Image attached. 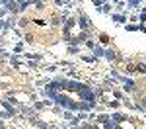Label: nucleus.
Returning <instances> with one entry per match:
<instances>
[{
    "label": "nucleus",
    "mask_w": 146,
    "mask_h": 129,
    "mask_svg": "<svg viewBox=\"0 0 146 129\" xmlns=\"http://www.w3.org/2000/svg\"><path fill=\"white\" fill-rule=\"evenodd\" d=\"M27 23H29L27 18H20V20H18V25H27Z\"/></svg>",
    "instance_id": "obj_29"
},
{
    "label": "nucleus",
    "mask_w": 146,
    "mask_h": 129,
    "mask_svg": "<svg viewBox=\"0 0 146 129\" xmlns=\"http://www.w3.org/2000/svg\"><path fill=\"white\" fill-rule=\"evenodd\" d=\"M119 106H121V102H119V100H111V102H109V104H107V108H119Z\"/></svg>",
    "instance_id": "obj_26"
},
{
    "label": "nucleus",
    "mask_w": 146,
    "mask_h": 129,
    "mask_svg": "<svg viewBox=\"0 0 146 129\" xmlns=\"http://www.w3.org/2000/svg\"><path fill=\"white\" fill-rule=\"evenodd\" d=\"M98 12H100V14H105V16H111V14H113V4H111V2H105Z\"/></svg>",
    "instance_id": "obj_9"
},
{
    "label": "nucleus",
    "mask_w": 146,
    "mask_h": 129,
    "mask_svg": "<svg viewBox=\"0 0 146 129\" xmlns=\"http://www.w3.org/2000/svg\"><path fill=\"white\" fill-rule=\"evenodd\" d=\"M107 121H111V116H109V114H100V116L96 117V123H98V125H103V123H107Z\"/></svg>",
    "instance_id": "obj_11"
},
{
    "label": "nucleus",
    "mask_w": 146,
    "mask_h": 129,
    "mask_svg": "<svg viewBox=\"0 0 146 129\" xmlns=\"http://www.w3.org/2000/svg\"><path fill=\"white\" fill-rule=\"evenodd\" d=\"M129 10H140V0H127Z\"/></svg>",
    "instance_id": "obj_13"
},
{
    "label": "nucleus",
    "mask_w": 146,
    "mask_h": 129,
    "mask_svg": "<svg viewBox=\"0 0 146 129\" xmlns=\"http://www.w3.org/2000/svg\"><path fill=\"white\" fill-rule=\"evenodd\" d=\"M6 8H8V12H10L12 16H18V14H22V12H20V4H18V0H10Z\"/></svg>",
    "instance_id": "obj_6"
},
{
    "label": "nucleus",
    "mask_w": 146,
    "mask_h": 129,
    "mask_svg": "<svg viewBox=\"0 0 146 129\" xmlns=\"http://www.w3.org/2000/svg\"><path fill=\"white\" fill-rule=\"evenodd\" d=\"M123 84V92L125 94H131V92H135L136 90V82L131 78V76H125V80L121 82Z\"/></svg>",
    "instance_id": "obj_4"
},
{
    "label": "nucleus",
    "mask_w": 146,
    "mask_h": 129,
    "mask_svg": "<svg viewBox=\"0 0 146 129\" xmlns=\"http://www.w3.org/2000/svg\"><path fill=\"white\" fill-rule=\"evenodd\" d=\"M0 45H2V35H0Z\"/></svg>",
    "instance_id": "obj_39"
},
{
    "label": "nucleus",
    "mask_w": 146,
    "mask_h": 129,
    "mask_svg": "<svg viewBox=\"0 0 146 129\" xmlns=\"http://www.w3.org/2000/svg\"><path fill=\"white\" fill-rule=\"evenodd\" d=\"M0 70H2V63H0Z\"/></svg>",
    "instance_id": "obj_40"
},
{
    "label": "nucleus",
    "mask_w": 146,
    "mask_h": 129,
    "mask_svg": "<svg viewBox=\"0 0 146 129\" xmlns=\"http://www.w3.org/2000/svg\"><path fill=\"white\" fill-rule=\"evenodd\" d=\"M74 2H78V4H82V0H74Z\"/></svg>",
    "instance_id": "obj_38"
},
{
    "label": "nucleus",
    "mask_w": 146,
    "mask_h": 129,
    "mask_svg": "<svg viewBox=\"0 0 146 129\" xmlns=\"http://www.w3.org/2000/svg\"><path fill=\"white\" fill-rule=\"evenodd\" d=\"M100 41H101V45H103V47L109 45V37H107L105 33H101V35H100Z\"/></svg>",
    "instance_id": "obj_22"
},
{
    "label": "nucleus",
    "mask_w": 146,
    "mask_h": 129,
    "mask_svg": "<svg viewBox=\"0 0 146 129\" xmlns=\"http://www.w3.org/2000/svg\"><path fill=\"white\" fill-rule=\"evenodd\" d=\"M68 129H82V127H80V125H78V127H72V125H68Z\"/></svg>",
    "instance_id": "obj_37"
},
{
    "label": "nucleus",
    "mask_w": 146,
    "mask_h": 129,
    "mask_svg": "<svg viewBox=\"0 0 146 129\" xmlns=\"http://www.w3.org/2000/svg\"><path fill=\"white\" fill-rule=\"evenodd\" d=\"M80 59H82L84 63H90V65H98V63H100V59L96 57V55H80Z\"/></svg>",
    "instance_id": "obj_10"
},
{
    "label": "nucleus",
    "mask_w": 146,
    "mask_h": 129,
    "mask_svg": "<svg viewBox=\"0 0 146 129\" xmlns=\"http://www.w3.org/2000/svg\"><path fill=\"white\" fill-rule=\"evenodd\" d=\"M84 45H86V47H88V49H90V51H92V49H94V47L98 45V43H96V41H94V39H92V37H90V39H88V41H86Z\"/></svg>",
    "instance_id": "obj_25"
},
{
    "label": "nucleus",
    "mask_w": 146,
    "mask_h": 129,
    "mask_svg": "<svg viewBox=\"0 0 146 129\" xmlns=\"http://www.w3.org/2000/svg\"><path fill=\"white\" fill-rule=\"evenodd\" d=\"M29 4L35 6L37 10H43V8H45V0H29Z\"/></svg>",
    "instance_id": "obj_15"
},
{
    "label": "nucleus",
    "mask_w": 146,
    "mask_h": 129,
    "mask_svg": "<svg viewBox=\"0 0 146 129\" xmlns=\"http://www.w3.org/2000/svg\"><path fill=\"white\" fill-rule=\"evenodd\" d=\"M129 20L133 23H138V14H135V16H129Z\"/></svg>",
    "instance_id": "obj_33"
},
{
    "label": "nucleus",
    "mask_w": 146,
    "mask_h": 129,
    "mask_svg": "<svg viewBox=\"0 0 146 129\" xmlns=\"http://www.w3.org/2000/svg\"><path fill=\"white\" fill-rule=\"evenodd\" d=\"M138 23H146V14L138 12Z\"/></svg>",
    "instance_id": "obj_28"
},
{
    "label": "nucleus",
    "mask_w": 146,
    "mask_h": 129,
    "mask_svg": "<svg viewBox=\"0 0 146 129\" xmlns=\"http://www.w3.org/2000/svg\"><path fill=\"white\" fill-rule=\"evenodd\" d=\"M8 63H10L14 69H18V67L22 65V59H20V55H14V53H12V57L8 59Z\"/></svg>",
    "instance_id": "obj_12"
},
{
    "label": "nucleus",
    "mask_w": 146,
    "mask_h": 129,
    "mask_svg": "<svg viewBox=\"0 0 146 129\" xmlns=\"http://www.w3.org/2000/svg\"><path fill=\"white\" fill-rule=\"evenodd\" d=\"M92 55H96L98 59H103V55H105V47L98 43V45H96L94 49H92Z\"/></svg>",
    "instance_id": "obj_8"
},
{
    "label": "nucleus",
    "mask_w": 146,
    "mask_h": 129,
    "mask_svg": "<svg viewBox=\"0 0 146 129\" xmlns=\"http://www.w3.org/2000/svg\"><path fill=\"white\" fill-rule=\"evenodd\" d=\"M109 18H111L115 23H119V25H121V23H123V25L129 23V14H127V12H113Z\"/></svg>",
    "instance_id": "obj_3"
},
{
    "label": "nucleus",
    "mask_w": 146,
    "mask_h": 129,
    "mask_svg": "<svg viewBox=\"0 0 146 129\" xmlns=\"http://www.w3.org/2000/svg\"><path fill=\"white\" fill-rule=\"evenodd\" d=\"M109 116H111V121L117 123V125H123L125 121H127V114H123V112H111Z\"/></svg>",
    "instance_id": "obj_5"
},
{
    "label": "nucleus",
    "mask_w": 146,
    "mask_h": 129,
    "mask_svg": "<svg viewBox=\"0 0 146 129\" xmlns=\"http://www.w3.org/2000/svg\"><path fill=\"white\" fill-rule=\"evenodd\" d=\"M70 55H78L80 53V47L78 45H72V43H68V49H66Z\"/></svg>",
    "instance_id": "obj_17"
},
{
    "label": "nucleus",
    "mask_w": 146,
    "mask_h": 129,
    "mask_svg": "<svg viewBox=\"0 0 146 129\" xmlns=\"http://www.w3.org/2000/svg\"><path fill=\"white\" fill-rule=\"evenodd\" d=\"M8 2H10V0H0V6H4V8H6V6H8Z\"/></svg>",
    "instance_id": "obj_35"
},
{
    "label": "nucleus",
    "mask_w": 146,
    "mask_h": 129,
    "mask_svg": "<svg viewBox=\"0 0 146 129\" xmlns=\"http://www.w3.org/2000/svg\"><path fill=\"white\" fill-rule=\"evenodd\" d=\"M76 23H78V22H76V18H70V16H68L66 22L62 23V41H64V43H68V41L74 37V35H72V27H74Z\"/></svg>",
    "instance_id": "obj_1"
},
{
    "label": "nucleus",
    "mask_w": 146,
    "mask_h": 129,
    "mask_svg": "<svg viewBox=\"0 0 146 129\" xmlns=\"http://www.w3.org/2000/svg\"><path fill=\"white\" fill-rule=\"evenodd\" d=\"M113 98H115V100H119V102H123V100H125V96H123L121 90H113Z\"/></svg>",
    "instance_id": "obj_20"
},
{
    "label": "nucleus",
    "mask_w": 146,
    "mask_h": 129,
    "mask_svg": "<svg viewBox=\"0 0 146 129\" xmlns=\"http://www.w3.org/2000/svg\"><path fill=\"white\" fill-rule=\"evenodd\" d=\"M27 67H29V69H37V67H39V61H33V59H27Z\"/></svg>",
    "instance_id": "obj_23"
},
{
    "label": "nucleus",
    "mask_w": 146,
    "mask_h": 129,
    "mask_svg": "<svg viewBox=\"0 0 146 129\" xmlns=\"http://www.w3.org/2000/svg\"><path fill=\"white\" fill-rule=\"evenodd\" d=\"M56 70H58L56 65H49V67H47V72H56Z\"/></svg>",
    "instance_id": "obj_30"
},
{
    "label": "nucleus",
    "mask_w": 146,
    "mask_h": 129,
    "mask_svg": "<svg viewBox=\"0 0 146 129\" xmlns=\"http://www.w3.org/2000/svg\"><path fill=\"white\" fill-rule=\"evenodd\" d=\"M136 70H138L140 74H144L146 72V63H138V65H136Z\"/></svg>",
    "instance_id": "obj_24"
},
{
    "label": "nucleus",
    "mask_w": 146,
    "mask_h": 129,
    "mask_svg": "<svg viewBox=\"0 0 146 129\" xmlns=\"http://www.w3.org/2000/svg\"><path fill=\"white\" fill-rule=\"evenodd\" d=\"M138 31H140V33H146V23H140V25H138Z\"/></svg>",
    "instance_id": "obj_34"
},
{
    "label": "nucleus",
    "mask_w": 146,
    "mask_h": 129,
    "mask_svg": "<svg viewBox=\"0 0 146 129\" xmlns=\"http://www.w3.org/2000/svg\"><path fill=\"white\" fill-rule=\"evenodd\" d=\"M76 25H78V29L80 31H88V29H90L92 27V20H90V16H88V14H80L78 18H76Z\"/></svg>",
    "instance_id": "obj_2"
},
{
    "label": "nucleus",
    "mask_w": 146,
    "mask_h": 129,
    "mask_svg": "<svg viewBox=\"0 0 146 129\" xmlns=\"http://www.w3.org/2000/svg\"><path fill=\"white\" fill-rule=\"evenodd\" d=\"M12 53H14V55H22V53H23V43H22V41H18V43L14 45Z\"/></svg>",
    "instance_id": "obj_14"
},
{
    "label": "nucleus",
    "mask_w": 146,
    "mask_h": 129,
    "mask_svg": "<svg viewBox=\"0 0 146 129\" xmlns=\"http://www.w3.org/2000/svg\"><path fill=\"white\" fill-rule=\"evenodd\" d=\"M18 4H20V12H25L31 4H29V0H18Z\"/></svg>",
    "instance_id": "obj_16"
},
{
    "label": "nucleus",
    "mask_w": 146,
    "mask_h": 129,
    "mask_svg": "<svg viewBox=\"0 0 146 129\" xmlns=\"http://www.w3.org/2000/svg\"><path fill=\"white\" fill-rule=\"evenodd\" d=\"M12 31H14V35H16V39H20V37H22V31H20V29H18V27H14V29H12Z\"/></svg>",
    "instance_id": "obj_32"
},
{
    "label": "nucleus",
    "mask_w": 146,
    "mask_h": 129,
    "mask_svg": "<svg viewBox=\"0 0 146 129\" xmlns=\"http://www.w3.org/2000/svg\"><path fill=\"white\" fill-rule=\"evenodd\" d=\"M101 129H115V123L113 121H107V123H103V125H100Z\"/></svg>",
    "instance_id": "obj_27"
},
{
    "label": "nucleus",
    "mask_w": 146,
    "mask_h": 129,
    "mask_svg": "<svg viewBox=\"0 0 146 129\" xmlns=\"http://www.w3.org/2000/svg\"><path fill=\"white\" fill-rule=\"evenodd\" d=\"M92 4H94V6H96V10H100L101 6H103V4H105V2H107V0H90Z\"/></svg>",
    "instance_id": "obj_21"
},
{
    "label": "nucleus",
    "mask_w": 146,
    "mask_h": 129,
    "mask_svg": "<svg viewBox=\"0 0 146 129\" xmlns=\"http://www.w3.org/2000/svg\"><path fill=\"white\" fill-rule=\"evenodd\" d=\"M138 25H140V23H125V29L133 33V31H138Z\"/></svg>",
    "instance_id": "obj_18"
},
{
    "label": "nucleus",
    "mask_w": 146,
    "mask_h": 129,
    "mask_svg": "<svg viewBox=\"0 0 146 129\" xmlns=\"http://www.w3.org/2000/svg\"><path fill=\"white\" fill-rule=\"evenodd\" d=\"M23 41H25V43H33V35H25V37H23Z\"/></svg>",
    "instance_id": "obj_31"
},
{
    "label": "nucleus",
    "mask_w": 146,
    "mask_h": 129,
    "mask_svg": "<svg viewBox=\"0 0 146 129\" xmlns=\"http://www.w3.org/2000/svg\"><path fill=\"white\" fill-rule=\"evenodd\" d=\"M138 12H142V14H146V6H140V10Z\"/></svg>",
    "instance_id": "obj_36"
},
{
    "label": "nucleus",
    "mask_w": 146,
    "mask_h": 129,
    "mask_svg": "<svg viewBox=\"0 0 146 129\" xmlns=\"http://www.w3.org/2000/svg\"><path fill=\"white\" fill-rule=\"evenodd\" d=\"M31 22H33L35 25H41V27H45L47 23H49L47 20H41V18H31Z\"/></svg>",
    "instance_id": "obj_19"
},
{
    "label": "nucleus",
    "mask_w": 146,
    "mask_h": 129,
    "mask_svg": "<svg viewBox=\"0 0 146 129\" xmlns=\"http://www.w3.org/2000/svg\"><path fill=\"white\" fill-rule=\"evenodd\" d=\"M103 59L105 61H109V63H115L117 61V55H115V49H111V47H105V55H103Z\"/></svg>",
    "instance_id": "obj_7"
}]
</instances>
